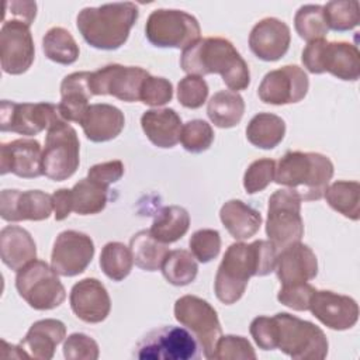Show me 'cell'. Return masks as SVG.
<instances>
[{"mask_svg":"<svg viewBox=\"0 0 360 360\" xmlns=\"http://www.w3.org/2000/svg\"><path fill=\"white\" fill-rule=\"evenodd\" d=\"M277 249L270 240H255L252 243L235 242L226 249L214 281L217 298L226 305L242 298L249 278L267 276L276 267Z\"/></svg>","mask_w":360,"mask_h":360,"instance_id":"1","label":"cell"},{"mask_svg":"<svg viewBox=\"0 0 360 360\" xmlns=\"http://www.w3.org/2000/svg\"><path fill=\"white\" fill-rule=\"evenodd\" d=\"M180 66L187 75H221L229 90L236 93L248 89L250 83L248 63L233 44L221 37L200 38L183 49Z\"/></svg>","mask_w":360,"mask_h":360,"instance_id":"2","label":"cell"},{"mask_svg":"<svg viewBox=\"0 0 360 360\" xmlns=\"http://www.w3.org/2000/svg\"><path fill=\"white\" fill-rule=\"evenodd\" d=\"M138 15L139 8L132 1L107 3L98 7L82 8L76 25L90 46L114 51L127 42Z\"/></svg>","mask_w":360,"mask_h":360,"instance_id":"3","label":"cell"},{"mask_svg":"<svg viewBox=\"0 0 360 360\" xmlns=\"http://www.w3.org/2000/svg\"><path fill=\"white\" fill-rule=\"evenodd\" d=\"M332 176V160L318 152L290 150L280 158L274 170V181L294 191L301 201L321 200Z\"/></svg>","mask_w":360,"mask_h":360,"instance_id":"4","label":"cell"},{"mask_svg":"<svg viewBox=\"0 0 360 360\" xmlns=\"http://www.w3.org/2000/svg\"><path fill=\"white\" fill-rule=\"evenodd\" d=\"M273 319L276 323V349L295 360H322L326 357L329 343L319 326L288 312H278Z\"/></svg>","mask_w":360,"mask_h":360,"instance_id":"5","label":"cell"},{"mask_svg":"<svg viewBox=\"0 0 360 360\" xmlns=\"http://www.w3.org/2000/svg\"><path fill=\"white\" fill-rule=\"evenodd\" d=\"M301 60L304 68L314 75L328 72L340 80L350 82L360 76V52L350 42H328L326 39L308 42Z\"/></svg>","mask_w":360,"mask_h":360,"instance_id":"6","label":"cell"},{"mask_svg":"<svg viewBox=\"0 0 360 360\" xmlns=\"http://www.w3.org/2000/svg\"><path fill=\"white\" fill-rule=\"evenodd\" d=\"M58 276L52 266L35 259L17 271L15 288L31 308L53 309L66 298L65 287Z\"/></svg>","mask_w":360,"mask_h":360,"instance_id":"7","label":"cell"},{"mask_svg":"<svg viewBox=\"0 0 360 360\" xmlns=\"http://www.w3.org/2000/svg\"><path fill=\"white\" fill-rule=\"evenodd\" d=\"M194 335L181 326L165 325L148 332L135 346L134 356L141 360H193L201 356Z\"/></svg>","mask_w":360,"mask_h":360,"instance_id":"8","label":"cell"},{"mask_svg":"<svg viewBox=\"0 0 360 360\" xmlns=\"http://www.w3.org/2000/svg\"><path fill=\"white\" fill-rule=\"evenodd\" d=\"M148 41L158 48L186 49L200 39L201 28L197 18L183 10H153L145 25Z\"/></svg>","mask_w":360,"mask_h":360,"instance_id":"9","label":"cell"},{"mask_svg":"<svg viewBox=\"0 0 360 360\" xmlns=\"http://www.w3.org/2000/svg\"><path fill=\"white\" fill-rule=\"evenodd\" d=\"M266 235L280 252L304 236V221L301 217V200L288 190H276L269 198Z\"/></svg>","mask_w":360,"mask_h":360,"instance_id":"10","label":"cell"},{"mask_svg":"<svg viewBox=\"0 0 360 360\" xmlns=\"http://www.w3.org/2000/svg\"><path fill=\"white\" fill-rule=\"evenodd\" d=\"M80 142L68 121L62 120L46 129L45 149L42 153L44 174L55 181L68 180L79 167Z\"/></svg>","mask_w":360,"mask_h":360,"instance_id":"11","label":"cell"},{"mask_svg":"<svg viewBox=\"0 0 360 360\" xmlns=\"http://www.w3.org/2000/svg\"><path fill=\"white\" fill-rule=\"evenodd\" d=\"M174 318L194 335L204 357L212 359L215 345L222 335L214 307L197 295H183L174 302Z\"/></svg>","mask_w":360,"mask_h":360,"instance_id":"12","label":"cell"},{"mask_svg":"<svg viewBox=\"0 0 360 360\" xmlns=\"http://www.w3.org/2000/svg\"><path fill=\"white\" fill-rule=\"evenodd\" d=\"M62 120L58 105L52 103H15L1 100L0 104L1 132H15L31 136L48 129Z\"/></svg>","mask_w":360,"mask_h":360,"instance_id":"13","label":"cell"},{"mask_svg":"<svg viewBox=\"0 0 360 360\" xmlns=\"http://www.w3.org/2000/svg\"><path fill=\"white\" fill-rule=\"evenodd\" d=\"M150 73L139 66H124L120 63L105 65L90 75L93 96H112L118 100L139 101L143 80Z\"/></svg>","mask_w":360,"mask_h":360,"instance_id":"14","label":"cell"},{"mask_svg":"<svg viewBox=\"0 0 360 360\" xmlns=\"http://www.w3.org/2000/svg\"><path fill=\"white\" fill-rule=\"evenodd\" d=\"M35 58L30 27L17 20L3 21L0 30V65L4 73H25Z\"/></svg>","mask_w":360,"mask_h":360,"instance_id":"15","label":"cell"},{"mask_svg":"<svg viewBox=\"0 0 360 360\" xmlns=\"http://www.w3.org/2000/svg\"><path fill=\"white\" fill-rule=\"evenodd\" d=\"M309 89V79L302 68L285 65L264 75L257 96L263 103L284 105L301 101Z\"/></svg>","mask_w":360,"mask_h":360,"instance_id":"16","label":"cell"},{"mask_svg":"<svg viewBox=\"0 0 360 360\" xmlns=\"http://www.w3.org/2000/svg\"><path fill=\"white\" fill-rule=\"evenodd\" d=\"M93 256V239L83 232L68 229L60 232L53 242L51 266L59 276L73 277L87 269Z\"/></svg>","mask_w":360,"mask_h":360,"instance_id":"17","label":"cell"},{"mask_svg":"<svg viewBox=\"0 0 360 360\" xmlns=\"http://www.w3.org/2000/svg\"><path fill=\"white\" fill-rule=\"evenodd\" d=\"M52 211V195L45 191L6 188L0 193V217L7 222L44 221Z\"/></svg>","mask_w":360,"mask_h":360,"instance_id":"18","label":"cell"},{"mask_svg":"<svg viewBox=\"0 0 360 360\" xmlns=\"http://www.w3.org/2000/svg\"><path fill=\"white\" fill-rule=\"evenodd\" d=\"M325 326L333 330L353 328L359 319V305L349 297L329 290H315L308 308Z\"/></svg>","mask_w":360,"mask_h":360,"instance_id":"19","label":"cell"},{"mask_svg":"<svg viewBox=\"0 0 360 360\" xmlns=\"http://www.w3.org/2000/svg\"><path fill=\"white\" fill-rule=\"evenodd\" d=\"M42 146L37 139L20 138L0 145V173H13L22 179L44 174Z\"/></svg>","mask_w":360,"mask_h":360,"instance_id":"20","label":"cell"},{"mask_svg":"<svg viewBox=\"0 0 360 360\" xmlns=\"http://www.w3.org/2000/svg\"><path fill=\"white\" fill-rule=\"evenodd\" d=\"M73 314L87 323L103 322L111 309V300L104 284L97 278H83L77 281L69 295Z\"/></svg>","mask_w":360,"mask_h":360,"instance_id":"21","label":"cell"},{"mask_svg":"<svg viewBox=\"0 0 360 360\" xmlns=\"http://www.w3.org/2000/svg\"><path fill=\"white\" fill-rule=\"evenodd\" d=\"M290 27L276 18L266 17L256 22L249 34V48L262 60L274 62L283 58L290 46Z\"/></svg>","mask_w":360,"mask_h":360,"instance_id":"22","label":"cell"},{"mask_svg":"<svg viewBox=\"0 0 360 360\" xmlns=\"http://www.w3.org/2000/svg\"><path fill=\"white\" fill-rule=\"evenodd\" d=\"M274 270L281 285L308 283L318 274V259L308 245L295 242L277 253Z\"/></svg>","mask_w":360,"mask_h":360,"instance_id":"23","label":"cell"},{"mask_svg":"<svg viewBox=\"0 0 360 360\" xmlns=\"http://www.w3.org/2000/svg\"><path fill=\"white\" fill-rule=\"evenodd\" d=\"M83 132L91 142H107L117 138L125 125L124 112L111 104H90L80 121Z\"/></svg>","mask_w":360,"mask_h":360,"instance_id":"24","label":"cell"},{"mask_svg":"<svg viewBox=\"0 0 360 360\" xmlns=\"http://www.w3.org/2000/svg\"><path fill=\"white\" fill-rule=\"evenodd\" d=\"M91 72H73L63 77L60 83L59 112L65 121L80 124L93 97L90 89Z\"/></svg>","mask_w":360,"mask_h":360,"instance_id":"25","label":"cell"},{"mask_svg":"<svg viewBox=\"0 0 360 360\" xmlns=\"http://www.w3.org/2000/svg\"><path fill=\"white\" fill-rule=\"evenodd\" d=\"M66 326L62 321L48 318L34 322L27 335L20 342V346L38 360H51L56 346L65 339Z\"/></svg>","mask_w":360,"mask_h":360,"instance_id":"26","label":"cell"},{"mask_svg":"<svg viewBox=\"0 0 360 360\" xmlns=\"http://www.w3.org/2000/svg\"><path fill=\"white\" fill-rule=\"evenodd\" d=\"M141 127L155 146L167 149L180 142L183 122L173 108H152L142 114Z\"/></svg>","mask_w":360,"mask_h":360,"instance_id":"27","label":"cell"},{"mask_svg":"<svg viewBox=\"0 0 360 360\" xmlns=\"http://www.w3.org/2000/svg\"><path fill=\"white\" fill-rule=\"evenodd\" d=\"M0 256L8 269L18 271L37 259V245L27 229L7 225L0 232Z\"/></svg>","mask_w":360,"mask_h":360,"instance_id":"28","label":"cell"},{"mask_svg":"<svg viewBox=\"0 0 360 360\" xmlns=\"http://www.w3.org/2000/svg\"><path fill=\"white\" fill-rule=\"evenodd\" d=\"M219 218L225 229L236 240L255 236L262 225L260 212L240 200L226 201L219 210Z\"/></svg>","mask_w":360,"mask_h":360,"instance_id":"29","label":"cell"},{"mask_svg":"<svg viewBox=\"0 0 360 360\" xmlns=\"http://www.w3.org/2000/svg\"><path fill=\"white\" fill-rule=\"evenodd\" d=\"M243 112V97L232 90L217 91L207 104V115L218 128H232L238 125Z\"/></svg>","mask_w":360,"mask_h":360,"instance_id":"30","label":"cell"},{"mask_svg":"<svg viewBox=\"0 0 360 360\" xmlns=\"http://www.w3.org/2000/svg\"><path fill=\"white\" fill-rule=\"evenodd\" d=\"M285 135V122L281 117L271 112H259L246 127L248 141L260 149L276 148Z\"/></svg>","mask_w":360,"mask_h":360,"instance_id":"31","label":"cell"},{"mask_svg":"<svg viewBox=\"0 0 360 360\" xmlns=\"http://www.w3.org/2000/svg\"><path fill=\"white\" fill-rule=\"evenodd\" d=\"M129 250L132 253L134 263L145 271L159 270L169 253L167 245L158 240L149 229H142L131 238Z\"/></svg>","mask_w":360,"mask_h":360,"instance_id":"32","label":"cell"},{"mask_svg":"<svg viewBox=\"0 0 360 360\" xmlns=\"http://www.w3.org/2000/svg\"><path fill=\"white\" fill-rule=\"evenodd\" d=\"M190 228V215L180 205L163 207L155 217L150 233L163 243H173L181 239Z\"/></svg>","mask_w":360,"mask_h":360,"instance_id":"33","label":"cell"},{"mask_svg":"<svg viewBox=\"0 0 360 360\" xmlns=\"http://www.w3.org/2000/svg\"><path fill=\"white\" fill-rule=\"evenodd\" d=\"M323 197L330 208L343 217L357 221L360 218V184L352 180H338L326 187Z\"/></svg>","mask_w":360,"mask_h":360,"instance_id":"34","label":"cell"},{"mask_svg":"<svg viewBox=\"0 0 360 360\" xmlns=\"http://www.w3.org/2000/svg\"><path fill=\"white\" fill-rule=\"evenodd\" d=\"M70 191L73 211L79 215L98 214L105 208L108 187L93 181L89 177L79 180Z\"/></svg>","mask_w":360,"mask_h":360,"instance_id":"35","label":"cell"},{"mask_svg":"<svg viewBox=\"0 0 360 360\" xmlns=\"http://www.w3.org/2000/svg\"><path fill=\"white\" fill-rule=\"evenodd\" d=\"M45 56L59 65H72L77 60L80 49L72 34L63 27L49 28L42 38Z\"/></svg>","mask_w":360,"mask_h":360,"instance_id":"36","label":"cell"},{"mask_svg":"<svg viewBox=\"0 0 360 360\" xmlns=\"http://www.w3.org/2000/svg\"><path fill=\"white\" fill-rule=\"evenodd\" d=\"M163 277L173 285L183 287L193 283L198 273V264L191 252L184 249L170 250L162 263Z\"/></svg>","mask_w":360,"mask_h":360,"instance_id":"37","label":"cell"},{"mask_svg":"<svg viewBox=\"0 0 360 360\" xmlns=\"http://www.w3.org/2000/svg\"><path fill=\"white\" fill-rule=\"evenodd\" d=\"M134 257L124 243L108 242L104 245L100 253V267L103 273L112 281H121L132 270Z\"/></svg>","mask_w":360,"mask_h":360,"instance_id":"38","label":"cell"},{"mask_svg":"<svg viewBox=\"0 0 360 360\" xmlns=\"http://www.w3.org/2000/svg\"><path fill=\"white\" fill-rule=\"evenodd\" d=\"M294 27L304 41L325 39L329 28L323 15V7L319 4L301 6L294 15Z\"/></svg>","mask_w":360,"mask_h":360,"instance_id":"39","label":"cell"},{"mask_svg":"<svg viewBox=\"0 0 360 360\" xmlns=\"http://www.w3.org/2000/svg\"><path fill=\"white\" fill-rule=\"evenodd\" d=\"M322 7L328 28L333 31H349L359 25V1L333 0Z\"/></svg>","mask_w":360,"mask_h":360,"instance_id":"40","label":"cell"},{"mask_svg":"<svg viewBox=\"0 0 360 360\" xmlns=\"http://www.w3.org/2000/svg\"><path fill=\"white\" fill-rule=\"evenodd\" d=\"M214 141L212 127L204 120L187 121L180 134V142L187 152L201 153L207 150Z\"/></svg>","mask_w":360,"mask_h":360,"instance_id":"41","label":"cell"},{"mask_svg":"<svg viewBox=\"0 0 360 360\" xmlns=\"http://www.w3.org/2000/svg\"><path fill=\"white\" fill-rule=\"evenodd\" d=\"M191 255L200 263H208L219 255L221 250V235L217 229H198L188 240Z\"/></svg>","mask_w":360,"mask_h":360,"instance_id":"42","label":"cell"},{"mask_svg":"<svg viewBox=\"0 0 360 360\" xmlns=\"http://www.w3.org/2000/svg\"><path fill=\"white\" fill-rule=\"evenodd\" d=\"M217 360H255L256 353L250 342L238 335H225L215 345L214 357Z\"/></svg>","mask_w":360,"mask_h":360,"instance_id":"43","label":"cell"},{"mask_svg":"<svg viewBox=\"0 0 360 360\" xmlns=\"http://www.w3.org/2000/svg\"><path fill=\"white\" fill-rule=\"evenodd\" d=\"M208 97V84L202 76L187 75L177 84V100L186 108H200Z\"/></svg>","mask_w":360,"mask_h":360,"instance_id":"44","label":"cell"},{"mask_svg":"<svg viewBox=\"0 0 360 360\" xmlns=\"http://www.w3.org/2000/svg\"><path fill=\"white\" fill-rule=\"evenodd\" d=\"M276 162L264 158L252 162L243 174V187L246 193L255 194L264 190L274 180Z\"/></svg>","mask_w":360,"mask_h":360,"instance_id":"45","label":"cell"},{"mask_svg":"<svg viewBox=\"0 0 360 360\" xmlns=\"http://www.w3.org/2000/svg\"><path fill=\"white\" fill-rule=\"evenodd\" d=\"M172 98H173V84L167 79L149 75L143 80L141 94H139L141 103L152 107H159V105H165Z\"/></svg>","mask_w":360,"mask_h":360,"instance_id":"46","label":"cell"},{"mask_svg":"<svg viewBox=\"0 0 360 360\" xmlns=\"http://www.w3.org/2000/svg\"><path fill=\"white\" fill-rule=\"evenodd\" d=\"M98 354L97 342L82 332L69 335L63 343V356L68 360H97Z\"/></svg>","mask_w":360,"mask_h":360,"instance_id":"47","label":"cell"},{"mask_svg":"<svg viewBox=\"0 0 360 360\" xmlns=\"http://www.w3.org/2000/svg\"><path fill=\"white\" fill-rule=\"evenodd\" d=\"M315 290L316 288L312 287L309 283L281 285L277 294V300L278 302L294 311H308L309 301Z\"/></svg>","mask_w":360,"mask_h":360,"instance_id":"48","label":"cell"},{"mask_svg":"<svg viewBox=\"0 0 360 360\" xmlns=\"http://www.w3.org/2000/svg\"><path fill=\"white\" fill-rule=\"evenodd\" d=\"M249 332L255 343L262 350L276 349V323L273 316H256L249 326Z\"/></svg>","mask_w":360,"mask_h":360,"instance_id":"49","label":"cell"},{"mask_svg":"<svg viewBox=\"0 0 360 360\" xmlns=\"http://www.w3.org/2000/svg\"><path fill=\"white\" fill-rule=\"evenodd\" d=\"M124 176V163L121 160H108L103 163L93 165L89 172L87 177L96 183H100L108 187L112 183H117Z\"/></svg>","mask_w":360,"mask_h":360,"instance_id":"50","label":"cell"},{"mask_svg":"<svg viewBox=\"0 0 360 360\" xmlns=\"http://www.w3.org/2000/svg\"><path fill=\"white\" fill-rule=\"evenodd\" d=\"M37 15V3L35 1H7L4 4V17L8 20H17L28 27ZM6 21V20H3Z\"/></svg>","mask_w":360,"mask_h":360,"instance_id":"51","label":"cell"},{"mask_svg":"<svg viewBox=\"0 0 360 360\" xmlns=\"http://www.w3.org/2000/svg\"><path fill=\"white\" fill-rule=\"evenodd\" d=\"M53 204V217L56 221L66 219L73 211L72 204V191L70 188H59L52 194Z\"/></svg>","mask_w":360,"mask_h":360,"instance_id":"52","label":"cell"}]
</instances>
